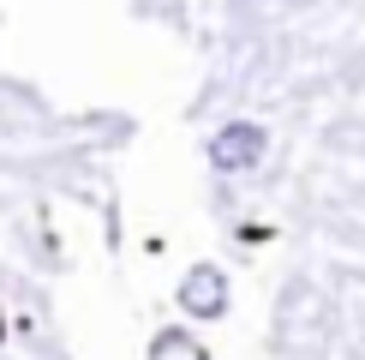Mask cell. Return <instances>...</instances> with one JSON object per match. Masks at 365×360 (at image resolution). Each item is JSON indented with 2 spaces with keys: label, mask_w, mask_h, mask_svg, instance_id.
Instances as JSON below:
<instances>
[{
  "label": "cell",
  "mask_w": 365,
  "mask_h": 360,
  "mask_svg": "<svg viewBox=\"0 0 365 360\" xmlns=\"http://www.w3.org/2000/svg\"><path fill=\"white\" fill-rule=\"evenodd\" d=\"M156 360H204V349H197L192 336H174V330H168V336L156 342Z\"/></svg>",
  "instance_id": "obj_3"
},
{
  "label": "cell",
  "mask_w": 365,
  "mask_h": 360,
  "mask_svg": "<svg viewBox=\"0 0 365 360\" xmlns=\"http://www.w3.org/2000/svg\"><path fill=\"white\" fill-rule=\"evenodd\" d=\"M180 306H186L192 319H222V306H227V282H222V270L197 264L192 276L180 282Z\"/></svg>",
  "instance_id": "obj_1"
},
{
  "label": "cell",
  "mask_w": 365,
  "mask_h": 360,
  "mask_svg": "<svg viewBox=\"0 0 365 360\" xmlns=\"http://www.w3.org/2000/svg\"><path fill=\"white\" fill-rule=\"evenodd\" d=\"M257 156H264V132L246 126V120H240V126H227L222 139L210 144V162H216V169H227V174H234V169H252Z\"/></svg>",
  "instance_id": "obj_2"
}]
</instances>
